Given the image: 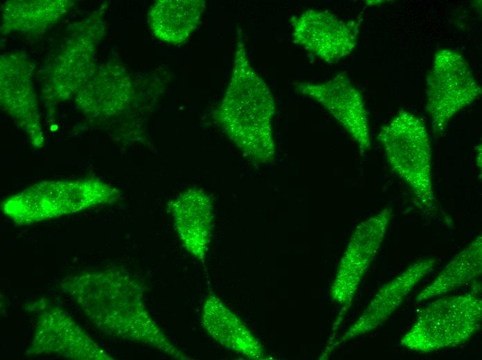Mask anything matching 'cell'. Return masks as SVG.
Wrapping results in <instances>:
<instances>
[{
  "label": "cell",
  "mask_w": 482,
  "mask_h": 360,
  "mask_svg": "<svg viewBox=\"0 0 482 360\" xmlns=\"http://www.w3.org/2000/svg\"><path fill=\"white\" fill-rule=\"evenodd\" d=\"M120 197L116 188L98 179L44 181L7 199L3 210L15 222L30 224L113 203Z\"/></svg>",
  "instance_id": "4"
},
{
  "label": "cell",
  "mask_w": 482,
  "mask_h": 360,
  "mask_svg": "<svg viewBox=\"0 0 482 360\" xmlns=\"http://www.w3.org/2000/svg\"><path fill=\"white\" fill-rule=\"evenodd\" d=\"M63 289L85 315L109 336L157 349L179 360L190 359L168 337L146 307L141 282L120 268L84 272Z\"/></svg>",
  "instance_id": "1"
},
{
  "label": "cell",
  "mask_w": 482,
  "mask_h": 360,
  "mask_svg": "<svg viewBox=\"0 0 482 360\" xmlns=\"http://www.w3.org/2000/svg\"><path fill=\"white\" fill-rule=\"evenodd\" d=\"M204 8L203 0L157 1L148 13L150 29L162 42L184 44L199 26Z\"/></svg>",
  "instance_id": "16"
},
{
  "label": "cell",
  "mask_w": 482,
  "mask_h": 360,
  "mask_svg": "<svg viewBox=\"0 0 482 360\" xmlns=\"http://www.w3.org/2000/svg\"><path fill=\"white\" fill-rule=\"evenodd\" d=\"M295 90L322 105L357 143L361 153L371 147L368 113L361 91L345 75L321 82H301Z\"/></svg>",
  "instance_id": "9"
},
{
  "label": "cell",
  "mask_w": 482,
  "mask_h": 360,
  "mask_svg": "<svg viewBox=\"0 0 482 360\" xmlns=\"http://www.w3.org/2000/svg\"><path fill=\"white\" fill-rule=\"evenodd\" d=\"M275 113L273 95L251 65L239 34L230 80L213 118L245 158L265 165L276 157L272 127Z\"/></svg>",
  "instance_id": "2"
},
{
  "label": "cell",
  "mask_w": 482,
  "mask_h": 360,
  "mask_svg": "<svg viewBox=\"0 0 482 360\" xmlns=\"http://www.w3.org/2000/svg\"><path fill=\"white\" fill-rule=\"evenodd\" d=\"M477 159H478L477 164L479 165L480 169H481V145L478 147Z\"/></svg>",
  "instance_id": "20"
},
{
  "label": "cell",
  "mask_w": 482,
  "mask_h": 360,
  "mask_svg": "<svg viewBox=\"0 0 482 360\" xmlns=\"http://www.w3.org/2000/svg\"><path fill=\"white\" fill-rule=\"evenodd\" d=\"M31 353H53L79 359H110L81 328L57 307H43Z\"/></svg>",
  "instance_id": "11"
},
{
  "label": "cell",
  "mask_w": 482,
  "mask_h": 360,
  "mask_svg": "<svg viewBox=\"0 0 482 360\" xmlns=\"http://www.w3.org/2000/svg\"><path fill=\"white\" fill-rule=\"evenodd\" d=\"M468 63L458 52L443 48L434 55L426 80L425 108L436 135L442 134L451 118L481 94Z\"/></svg>",
  "instance_id": "6"
},
{
  "label": "cell",
  "mask_w": 482,
  "mask_h": 360,
  "mask_svg": "<svg viewBox=\"0 0 482 360\" xmlns=\"http://www.w3.org/2000/svg\"><path fill=\"white\" fill-rule=\"evenodd\" d=\"M481 317L482 301L474 294L438 299L420 310L401 345L421 352L456 346L479 330Z\"/></svg>",
  "instance_id": "5"
},
{
  "label": "cell",
  "mask_w": 482,
  "mask_h": 360,
  "mask_svg": "<svg viewBox=\"0 0 482 360\" xmlns=\"http://www.w3.org/2000/svg\"><path fill=\"white\" fill-rule=\"evenodd\" d=\"M482 237L478 235L469 245L456 255L434 280L416 297L421 302L458 288L481 273Z\"/></svg>",
  "instance_id": "17"
},
{
  "label": "cell",
  "mask_w": 482,
  "mask_h": 360,
  "mask_svg": "<svg viewBox=\"0 0 482 360\" xmlns=\"http://www.w3.org/2000/svg\"><path fill=\"white\" fill-rule=\"evenodd\" d=\"M435 265L434 258H422L384 285L362 315L343 334L339 342H346L377 327L400 306L415 286L433 271Z\"/></svg>",
  "instance_id": "13"
},
{
  "label": "cell",
  "mask_w": 482,
  "mask_h": 360,
  "mask_svg": "<svg viewBox=\"0 0 482 360\" xmlns=\"http://www.w3.org/2000/svg\"><path fill=\"white\" fill-rule=\"evenodd\" d=\"M82 87L78 102L87 111L98 115L114 116L130 103L132 90L126 71L118 64L100 69L98 75Z\"/></svg>",
  "instance_id": "15"
},
{
  "label": "cell",
  "mask_w": 482,
  "mask_h": 360,
  "mask_svg": "<svg viewBox=\"0 0 482 360\" xmlns=\"http://www.w3.org/2000/svg\"><path fill=\"white\" fill-rule=\"evenodd\" d=\"M167 210L182 246L204 264L215 220L212 195L204 188L189 187L168 201Z\"/></svg>",
  "instance_id": "10"
},
{
  "label": "cell",
  "mask_w": 482,
  "mask_h": 360,
  "mask_svg": "<svg viewBox=\"0 0 482 360\" xmlns=\"http://www.w3.org/2000/svg\"><path fill=\"white\" fill-rule=\"evenodd\" d=\"M26 58L10 55L1 60V101L8 113L31 136L35 146L43 143L38 107L31 85V68Z\"/></svg>",
  "instance_id": "12"
},
{
  "label": "cell",
  "mask_w": 482,
  "mask_h": 360,
  "mask_svg": "<svg viewBox=\"0 0 482 360\" xmlns=\"http://www.w3.org/2000/svg\"><path fill=\"white\" fill-rule=\"evenodd\" d=\"M393 215L384 208L360 222L353 231L339 262L330 289L332 298L348 306L385 237Z\"/></svg>",
  "instance_id": "7"
},
{
  "label": "cell",
  "mask_w": 482,
  "mask_h": 360,
  "mask_svg": "<svg viewBox=\"0 0 482 360\" xmlns=\"http://www.w3.org/2000/svg\"><path fill=\"white\" fill-rule=\"evenodd\" d=\"M78 40L58 57L54 69V93L56 97L70 96L86 82L92 55V44Z\"/></svg>",
  "instance_id": "18"
},
{
  "label": "cell",
  "mask_w": 482,
  "mask_h": 360,
  "mask_svg": "<svg viewBox=\"0 0 482 360\" xmlns=\"http://www.w3.org/2000/svg\"><path fill=\"white\" fill-rule=\"evenodd\" d=\"M201 321L208 336L222 347L248 359H267L262 345L249 328L212 291L204 301Z\"/></svg>",
  "instance_id": "14"
},
{
  "label": "cell",
  "mask_w": 482,
  "mask_h": 360,
  "mask_svg": "<svg viewBox=\"0 0 482 360\" xmlns=\"http://www.w3.org/2000/svg\"><path fill=\"white\" fill-rule=\"evenodd\" d=\"M67 1H12L5 8V26L24 31L39 30L59 19L67 10Z\"/></svg>",
  "instance_id": "19"
},
{
  "label": "cell",
  "mask_w": 482,
  "mask_h": 360,
  "mask_svg": "<svg viewBox=\"0 0 482 360\" xmlns=\"http://www.w3.org/2000/svg\"><path fill=\"white\" fill-rule=\"evenodd\" d=\"M377 139L390 166L408 186L418 207L427 212L434 210L431 144L422 120L401 110L380 129Z\"/></svg>",
  "instance_id": "3"
},
{
  "label": "cell",
  "mask_w": 482,
  "mask_h": 360,
  "mask_svg": "<svg viewBox=\"0 0 482 360\" xmlns=\"http://www.w3.org/2000/svg\"><path fill=\"white\" fill-rule=\"evenodd\" d=\"M294 42L328 64L335 63L355 48L360 20L344 21L333 13L310 9L291 19Z\"/></svg>",
  "instance_id": "8"
}]
</instances>
